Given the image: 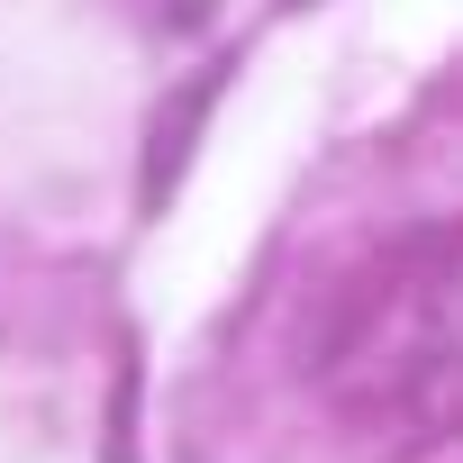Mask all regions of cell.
Masks as SVG:
<instances>
[{
	"instance_id": "2",
	"label": "cell",
	"mask_w": 463,
	"mask_h": 463,
	"mask_svg": "<svg viewBox=\"0 0 463 463\" xmlns=\"http://www.w3.org/2000/svg\"><path fill=\"white\" fill-rule=\"evenodd\" d=\"M209 10H218V0H155L164 28H209Z\"/></svg>"
},
{
	"instance_id": "1",
	"label": "cell",
	"mask_w": 463,
	"mask_h": 463,
	"mask_svg": "<svg viewBox=\"0 0 463 463\" xmlns=\"http://www.w3.org/2000/svg\"><path fill=\"white\" fill-rule=\"evenodd\" d=\"M227 73H237V64L218 55V64H200V73H191V82H182V91H173V100L155 109V128H146V164H137V209H146V218H164V209H173V182L191 173V146H200V118L218 109Z\"/></svg>"
}]
</instances>
